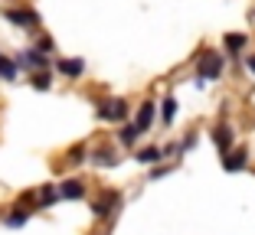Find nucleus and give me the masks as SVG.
Returning a JSON list of instances; mask_svg holds the SVG:
<instances>
[{"label": "nucleus", "mask_w": 255, "mask_h": 235, "mask_svg": "<svg viewBox=\"0 0 255 235\" xmlns=\"http://www.w3.org/2000/svg\"><path fill=\"white\" fill-rule=\"evenodd\" d=\"M226 76V53L223 49H200L196 53V76H193V85L203 88L206 82H219Z\"/></svg>", "instance_id": "f257e3e1"}, {"label": "nucleus", "mask_w": 255, "mask_h": 235, "mask_svg": "<svg viewBox=\"0 0 255 235\" xmlns=\"http://www.w3.org/2000/svg\"><path fill=\"white\" fill-rule=\"evenodd\" d=\"M89 209L98 222H115L118 213L125 209V196H121V190H115V186H105V190L89 203Z\"/></svg>", "instance_id": "f03ea898"}, {"label": "nucleus", "mask_w": 255, "mask_h": 235, "mask_svg": "<svg viewBox=\"0 0 255 235\" xmlns=\"http://www.w3.org/2000/svg\"><path fill=\"white\" fill-rule=\"evenodd\" d=\"M95 118L102 124H125V121H131V105H128V98H121V95L98 98L95 101Z\"/></svg>", "instance_id": "7ed1b4c3"}, {"label": "nucleus", "mask_w": 255, "mask_h": 235, "mask_svg": "<svg viewBox=\"0 0 255 235\" xmlns=\"http://www.w3.org/2000/svg\"><path fill=\"white\" fill-rule=\"evenodd\" d=\"M3 20H7L10 26H16V30H26V33H39V26H43L39 10L30 7V3H13V7H3Z\"/></svg>", "instance_id": "20e7f679"}, {"label": "nucleus", "mask_w": 255, "mask_h": 235, "mask_svg": "<svg viewBox=\"0 0 255 235\" xmlns=\"http://www.w3.org/2000/svg\"><path fill=\"white\" fill-rule=\"evenodd\" d=\"M89 163L95 170H115L121 167V147L118 144H98L89 151Z\"/></svg>", "instance_id": "39448f33"}, {"label": "nucleus", "mask_w": 255, "mask_h": 235, "mask_svg": "<svg viewBox=\"0 0 255 235\" xmlns=\"http://www.w3.org/2000/svg\"><path fill=\"white\" fill-rule=\"evenodd\" d=\"M56 186H59V199H62V203H79V199L89 196V180H85V176H79V173L62 176Z\"/></svg>", "instance_id": "423d86ee"}, {"label": "nucleus", "mask_w": 255, "mask_h": 235, "mask_svg": "<svg viewBox=\"0 0 255 235\" xmlns=\"http://www.w3.org/2000/svg\"><path fill=\"white\" fill-rule=\"evenodd\" d=\"M13 59H16V66H20V72H43V69H53L49 66V56L46 53H39L36 46H23L20 53H13Z\"/></svg>", "instance_id": "0eeeda50"}, {"label": "nucleus", "mask_w": 255, "mask_h": 235, "mask_svg": "<svg viewBox=\"0 0 255 235\" xmlns=\"http://www.w3.org/2000/svg\"><path fill=\"white\" fill-rule=\"evenodd\" d=\"M131 121L137 124V131L141 134H150V128H154V121H157V101L154 98H144L134 105V114H131Z\"/></svg>", "instance_id": "6e6552de"}, {"label": "nucleus", "mask_w": 255, "mask_h": 235, "mask_svg": "<svg viewBox=\"0 0 255 235\" xmlns=\"http://www.w3.org/2000/svg\"><path fill=\"white\" fill-rule=\"evenodd\" d=\"M53 72H56L59 78L79 82V78L85 76V59H79V56H59V59L53 62Z\"/></svg>", "instance_id": "1a4fd4ad"}, {"label": "nucleus", "mask_w": 255, "mask_h": 235, "mask_svg": "<svg viewBox=\"0 0 255 235\" xmlns=\"http://www.w3.org/2000/svg\"><path fill=\"white\" fill-rule=\"evenodd\" d=\"M210 141H213V147H216L219 154H229L236 147V128L229 121H216L210 128Z\"/></svg>", "instance_id": "9d476101"}, {"label": "nucleus", "mask_w": 255, "mask_h": 235, "mask_svg": "<svg viewBox=\"0 0 255 235\" xmlns=\"http://www.w3.org/2000/svg\"><path fill=\"white\" fill-rule=\"evenodd\" d=\"M249 163H252V154H249V147L236 144L229 154H223V170L226 173H246Z\"/></svg>", "instance_id": "9b49d317"}, {"label": "nucleus", "mask_w": 255, "mask_h": 235, "mask_svg": "<svg viewBox=\"0 0 255 235\" xmlns=\"http://www.w3.org/2000/svg\"><path fill=\"white\" fill-rule=\"evenodd\" d=\"M141 131H137L134 121H125L118 124V131H115V144L121 147V151H137V144H141Z\"/></svg>", "instance_id": "f8f14e48"}, {"label": "nucleus", "mask_w": 255, "mask_h": 235, "mask_svg": "<svg viewBox=\"0 0 255 235\" xmlns=\"http://www.w3.org/2000/svg\"><path fill=\"white\" fill-rule=\"evenodd\" d=\"M223 53L226 59H239V56L249 53V36L246 33H226L223 36Z\"/></svg>", "instance_id": "ddd939ff"}, {"label": "nucleus", "mask_w": 255, "mask_h": 235, "mask_svg": "<svg viewBox=\"0 0 255 235\" xmlns=\"http://www.w3.org/2000/svg\"><path fill=\"white\" fill-rule=\"evenodd\" d=\"M177 111H180V101L173 98V95H164V98L157 101V118L164 128H170L173 121H177Z\"/></svg>", "instance_id": "4468645a"}, {"label": "nucleus", "mask_w": 255, "mask_h": 235, "mask_svg": "<svg viewBox=\"0 0 255 235\" xmlns=\"http://www.w3.org/2000/svg\"><path fill=\"white\" fill-rule=\"evenodd\" d=\"M30 216H33V209H26V206L13 203L7 213H3V226H7V229H23L26 222H30Z\"/></svg>", "instance_id": "2eb2a0df"}, {"label": "nucleus", "mask_w": 255, "mask_h": 235, "mask_svg": "<svg viewBox=\"0 0 255 235\" xmlns=\"http://www.w3.org/2000/svg\"><path fill=\"white\" fill-rule=\"evenodd\" d=\"M134 160L141 163V167H157V163H164V151H160V144L137 147V151H134Z\"/></svg>", "instance_id": "dca6fc26"}, {"label": "nucleus", "mask_w": 255, "mask_h": 235, "mask_svg": "<svg viewBox=\"0 0 255 235\" xmlns=\"http://www.w3.org/2000/svg\"><path fill=\"white\" fill-rule=\"evenodd\" d=\"M89 151H92L89 144H72L66 154H62V160H66V167H69V170H79V167H85V163H89Z\"/></svg>", "instance_id": "f3484780"}, {"label": "nucleus", "mask_w": 255, "mask_h": 235, "mask_svg": "<svg viewBox=\"0 0 255 235\" xmlns=\"http://www.w3.org/2000/svg\"><path fill=\"white\" fill-rule=\"evenodd\" d=\"M36 203H39V209H53L56 203H62L59 186H56V183H43V186L36 190Z\"/></svg>", "instance_id": "a211bd4d"}, {"label": "nucleus", "mask_w": 255, "mask_h": 235, "mask_svg": "<svg viewBox=\"0 0 255 235\" xmlns=\"http://www.w3.org/2000/svg\"><path fill=\"white\" fill-rule=\"evenodd\" d=\"M26 82H30L36 91H49V88L56 85V72H53V69H43V72H30V78H26Z\"/></svg>", "instance_id": "6ab92c4d"}, {"label": "nucleus", "mask_w": 255, "mask_h": 235, "mask_svg": "<svg viewBox=\"0 0 255 235\" xmlns=\"http://www.w3.org/2000/svg\"><path fill=\"white\" fill-rule=\"evenodd\" d=\"M20 78V66H16L13 56L0 53V82H16Z\"/></svg>", "instance_id": "aec40b11"}, {"label": "nucleus", "mask_w": 255, "mask_h": 235, "mask_svg": "<svg viewBox=\"0 0 255 235\" xmlns=\"http://www.w3.org/2000/svg\"><path fill=\"white\" fill-rule=\"evenodd\" d=\"M39 49V53H46L49 59H56V39L49 36V33H36V43H33Z\"/></svg>", "instance_id": "412c9836"}, {"label": "nucleus", "mask_w": 255, "mask_h": 235, "mask_svg": "<svg viewBox=\"0 0 255 235\" xmlns=\"http://www.w3.org/2000/svg\"><path fill=\"white\" fill-rule=\"evenodd\" d=\"M196 141H200V131H187V134H183V141H177V144H180V157H183V154H190V151H193V147H196Z\"/></svg>", "instance_id": "4be33fe9"}, {"label": "nucleus", "mask_w": 255, "mask_h": 235, "mask_svg": "<svg viewBox=\"0 0 255 235\" xmlns=\"http://www.w3.org/2000/svg\"><path fill=\"white\" fill-rule=\"evenodd\" d=\"M173 173V163H157V167H150V183H157V180H164V176H170Z\"/></svg>", "instance_id": "5701e85b"}, {"label": "nucleus", "mask_w": 255, "mask_h": 235, "mask_svg": "<svg viewBox=\"0 0 255 235\" xmlns=\"http://www.w3.org/2000/svg\"><path fill=\"white\" fill-rule=\"evenodd\" d=\"M160 151H164V160H173L177 154H180V144H164Z\"/></svg>", "instance_id": "b1692460"}, {"label": "nucleus", "mask_w": 255, "mask_h": 235, "mask_svg": "<svg viewBox=\"0 0 255 235\" xmlns=\"http://www.w3.org/2000/svg\"><path fill=\"white\" fill-rule=\"evenodd\" d=\"M246 72L255 76V53H246Z\"/></svg>", "instance_id": "393cba45"}, {"label": "nucleus", "mask_w": 255, "mask_h": 235, "mask_svg": "<svg viewBox=\"0 0 255 235\" xmlns=\"http://www.w3.org/2000/svg\"><path fill=\"white\" fill-rule=\"evenodd\" d=\"M92 235H108V232H92Z\"/></svg>", "instance_id": "a878e982"}, {"label": "nucleus", "mask_w": 255, "mask_h": 235, "mask_svg": "<svg viewBox=\"0 0 255 235\" xmlns=\"http://www.w3.org/2000/svg\"><path fill=\"white\" fill-rule=\"evenodd\" d=\"M252 20H255V10H252Z\"/></svg>", "instance_id": "bb28decb"}]
</instances>
